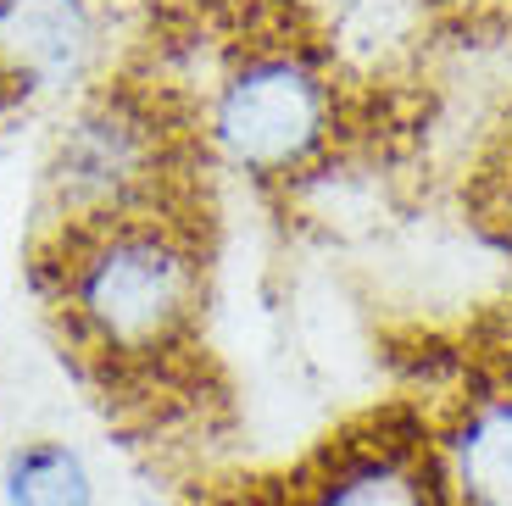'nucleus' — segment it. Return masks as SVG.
<instances>
[{
	"label": "nucleus",
	"mask_w": 512,
	"mask_h": 506,
	"mask_svg": "<svg viewBox=\"0 0 512 506\" xmlns=\"http://www.w3.org/2000/svg\"><path fill=\"white\" fill-rule=\"evenodd\" d=\"M62 312L95 356L145 367L179 351L201 312V256L167 212L67 228Z\"/></svg>",
	"instance_id": "1"
},
{
	"label": "nucleus",
	"mask_w": 512,
	"mask_h": 506,
	"mask_svg": "<svg viewBox=\"0 0 512 506\" xmlns=\"http://www.w3.org/2000/svg\"><path fill=\"white\" fill-rule=\"evenodd\" d=\"M334 128H340L334 78L295 45L240 51L206 101L212 151L251 178L307 173L334 145Z\"/></svg>",
	"instance_id": "2"
},
{
	"label": "nucleus",
	"mask_w": 512,
	"mask_h": 506,
	"mask_svg": "<svg viewBox=\"0 0 512 506\" xmlns=\"http://www.w3.org/2000/svg\"><path fill=\"white\" fill-rule=\"evenodd\" d=\"M167 178V128L156 106L134 89H112L78 106L45 167V190L67 228L106 223V217L162 212Z\"/></svg>",
	"instance_id": "3"
},
{
	"label": "nucleus",
	"mask_w": 512,
	"mask_h": 506,
	"mask_svg": "<svg viewBox=\"0 0 512 506\" xmlns=\"http://www.w3.org/2000/svg\"><path fill=\"white\" fill-rule=\"evenodd\" d=\"M295 506H451L435 440H346L295 484Z\"/></svg>",
	"instance_id": "4"
},
{
	"label": "nucleus",
	"mask_w": 512,
	"mask_h": 506,
	"mask_svg": "<svg viewBox=\"0 0 512 506\" xmlns=\"http://www.w3.org/2000/svg\"><path fill=\"white\" fill-rule=\"evenodd\" d=\"M95 45L90 0H0V89L39 95L84 73Z\"/></svg>",
	"instance_id": "5"
},
{
	"label": "nucleus",
	"mask_w": 512,
	"mask_h": 506,
	"mask_svg": "<svg viewBox=\"0 0 512 506\" xmlns=\"http://www.w3.org/2000/svg\"><path fill=\"white\" fill-rule=\"evenodd\" d=\"M435 462L451 506H512V390H485L440 429Z\"/></svg>",
	"instance_id": "6"
},
{
	"label": "nucleus",
	"mask_w": 512,
	"mask_h": 506,
	"mask_svg": "<svg viewBox=\"0 0 512 506\" xmlns=\"http://www.w3.org/2000/svg\"><path fill=\"white\" fill-rule=\"evenodd\" d=\"M6 506H95V473L67 440H23L0 462Z\"/></svg>",
	"instance_id": "7"
}]
</instances>
